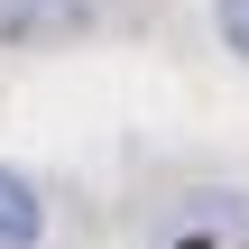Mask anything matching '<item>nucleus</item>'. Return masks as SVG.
I'll list each match as a JSON object with an SVG mask.
<instances>
[{
    "label": "nucleus",
    "instance_id": "obj_1",
    "mask_svg": "<svg viewBox=\"0 0 249 249\" xmlns=\"http://www.w3.org/2000/svg\"><path fill=\"white\" fill-rule=\"evenodd\" d=\"M37 240H46V194L18 166H0V249H37Z\"/></svg>",
    "mask_w": 249,
    "mask_h": 249
},
{
    "label": "nucleus",
    "instance_id": "obj_2",
    "mask_svg": "<svg viewBox=\"0 0 249 249\" xmlns=\"http://www.w3.org/2000/svg\"><path fill=\"white\" fill-rule=\"evenodd\" d=\"M213 37H222V46L249 65V0H213Z\"/></svg>",
    "mask_w": 249,
    "mask_h": 249
}]
</instances>
